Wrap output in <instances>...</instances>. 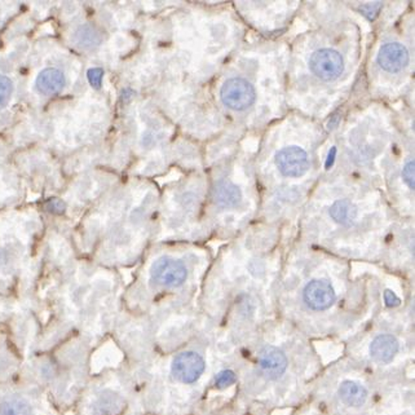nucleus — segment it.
I'll list each match as a JSON object with an SVG mask.
<instances>
[{"label":"nucleus","mask_w":415,"mask_h":415,"mask_svg":"<svg viewBox=\"0 0 415 415\" xmlns=\"http://www.w3.org/2000/svg\"><path fill=\"white\" fill-rule=\"evenodd\" d=\"M47 392L27 380L0 382V415H63Z\"/></svg>","instance_id":"obj_1"},{"label":"nucleus","mask_w":415,"mask_h":415,"mask_svg":"<svg viewBox=\"0 0 415 415\" xmlns=\"http://www.w3.org/2000/svg\"><path fill=\"white\" fill-rule=\"evenodd\" d=\"M125 407L123 395L111 384V374L92 373L77 404L75 415H120Z\"/></svg>","instance_id":"obj_2"},{"label":"nucleus","mask_w":415,"mask_h":415,"mask_svg":"<svg viewBox=\"0 0 415 415\" xmlns=\"http://www.w3.org/2000/svg\"><path fill=\"white\" fill-rule=\"evenodd\" d=\"M187 268L185 266L170 256L157 259L150 268L151 281L161 287L175 289L179 287L187 280Z\"/></svg>","instance_id":"obj_3"},{"label":"nucleus","mask_w":415,"mask_h":415,"mask_svg":"<svg viewBox=\"0 0 415 415\" xmlns=\"http://www.w3.org/2000/svg\"><path fill=\"white\" fill-rule=\"evenodd\" d=\"M220 97L229 109L244 110L255 101V88L246 79L232 78L221 87Z\"/></svg>","instance_id":"obj_4"},{"label":"nucleus","mask_w":415,"mask_h":415,"mask_svg":"<svg viewBox=\"0 0 415 415\" xmlns=\"http://www.w3.org/2000/svg\"><path fill=\"white\" fill-rule=\"evenodd\" d=\"M309 66L317 78L331 82L339 78V75L345 70V61L337 51L323 48L314 52L309 60Z\"/></svg>","instance_id":"obj_5"},{"label":"nucleus","mask_w":415,"mask_h":415,"mask_svg":"<svg viewBox=\"0 0 415 415\" xmlns=\"http://www.w3.org/2000/svg\"><path fill=\"white\" fill-rule=\"evenodd\" d=\"M204 370V361L194 352H182L178 354L171 365L173 379L180 383L190 384L198 380Z\"/></svg>","instance_id":"obj_6"},{"label":"nucleus","mask_w":415,"mask_h":415,"mask_svg":"<svg viewBox=\"0 0 415 415\" xmlns=\"http://www.w3.org/2000/svg\"><path fill=\"white\" fill-rule=\"evenodd\" d=\"M275 165L280 173L289 178L303 176L309 168L306 151L299 147L283 148L275 154Z\"/></svg>","instance_id":"obj_7"},{"label":"nucleus","mask_w":415,"mask_h":415,"mask_svg":"<svg viewBox=\"0 0 415 415\" xmlns=\"http://www.w3.org/2000/svg\"><path fill=\"white\" fill-rule=\"evenodd\" d=\"M304 302L314 311H325L335 302V291L331 285L322 280L308 283L304 289Z\"/></svg>","instance_id":"obj_8"},{"label":"nucleus","mask_w":415,"mask_h":415,"mask_svg":"<svg viewBox=\"0 0 415 415\" xmlns=\"http://www.w3.org/2000/svg\"><path fill=\"white\" fill-rule=\"evenodd\" d=\"M409 63L407 47L399 43H387L380 48L378 55V63L388 73L402 70Z\"/></svg>","instance_id":"obj_9"},{"label":"nucleus","mask_w":415,"mask_h":415,"mask_svg":"<svg viewBox=\"0 0 415 415\" xmlns=\"http://www.w3.org/2000/svg\"><path fill=\"white\" fill-rule=\"evenodd\" d=\"M259 364H260L261 371L266 374V378L278 379L283 376L285 370H286L287 360H286V356L283 354V351L269 345L260 353Z\"/></svg>","instance_id":"obj_10"},{"label":"nucleus","mask_w":415,"mask_h":415,"mask_svg":"<svg viewBox=\"0 0 415 415\" xmlns=\"http://www.w3.org/2000/svg\"><path fill=\"white\" fill-rule=\"evenodd\" d=\"M65 83H66V79L63 77V73L54 68H49L40 71L38 78L35 80V87L40 94L52 96L61 92Z\"/></svg>","instance_id":"obj_11"},{"label":"nucleus","mask_w":415,"mask_h":415,"mask_svg":"<svg viewBox=\"0 0 415 415\" xmlns=\"http://www.w3.org/2000/svg\"><path fill=\"white\" fill-rule=\"evenodd\" d=\"M213 202L220 207H235L241 202L242 193L230 181H219L213 189Z\"/></svg>","instance_id":"obj_12"},{"label":"nucleus","mask_w":415,"mask_h":415,"mask_svg":"<svg viewBox=\"0 0 415 415\" xmlns=\"http://www.w3.org/2000/svg\"><path fill=\"white\" fill-rule=\"evenodd\" d=\"M399 351V343L392 335H380L370 345V354L378 362H390Z\"/></svg>","instance_id":"obj_13"},{"label":"nucleus","mask_w":415,"mask_h":415,"mask_svg":"<svg viewBox=\"0 0 415 415\" xmlns=\"http://www.w3.org/2000/svg\"><path fill=\"white\" fill-rule=\"evenodd\" d=\"M339 396L348 407H359L368 399V391L356 382H345L339 388Z\"/></svg>","instance_id":"obj_14"},{"label":"nucleus","mask_w":415,"mask_h":415,"mask_svg":"<svg viewBox=\"0 0 415 415\" xmlns=\"http://www.w3.org/2000/svg\"><path fill=\"white\" fill-rule=\"evenodd\" d=\"M330 216L340 225H349L357 216V209L351 201L340 199L330 207Z\"/></svg>","instance_id":"obj_15"},{"label":"nucleus","mask_w":415,"mask_h":415,"mask_svg":"<svg viewBox=\"0 0 415 415\" xmlns=\"http://www.w3.org/2000/svg\"><path fill=\"white\" fill-rule=\"evenodd\" d=\"M74 42L83 49H92L101 43V35L92 25H83L74 34Z\"/></svg>","instance_id":"obj_16"},{"label":"nucleus","mask_w":415,"mask_h":415,"mask_svg":"<svg viewBox=\"0 0 415 415\" xmlns=\"http://www.w3.org/2000/svg\"><path fill=\"white\" fill-rule=\"evenodd\" d=\"M13 86L9 78L0 75V109H3L9 102V99L12 96Z\"/></svg>","instance_id":"obj_17"},{"label":"nucleus","mask_w":415,"mask_h":415,"mask_svg":"<svg viewBox=\"0 0 415 415\" xmlns=\"http://www.w3.org/2000/svg\"><path fill=\"white\" fill-rule=\"evenodd\" d=\"M235 382V373L230 371V370L221 371L219 376H216V379H215V384H216L219 388H225L228 385H232Z\"/></svg>","instance_id":"obj_18"},{"label":"nucleus","mask_w":415,"mask_h":415,"mask_svg":"<svg viewBox=\"0 0 415 415\" xmlns=\"http://www.w3.org/2000/svg\"><path fill=\"white\" fill-rule=\"evenodd\" d=\"M402 178L404 181L409 185V188L414 189V161L409 162L402 170Z\"/></svg>","instance_id":"obj_19"},{"label":"nucleus","mask_w":415,"mask_h":415,"mask_svg":"<svg viewBox=\"0 0 415 415\" xmlns=\"http://www.w3.org/2000/svg\"><path fill=\"white\" fill-rule=\"evenodd\" d=\"M102 75H104V71L101 69L94 68V69L88 71V80H89V83L94 88H100V86H101Z\"/></svg>","instance_id":"obj_20"},{"label":"nucleus","mask_w":415,"mask_h":415,"mask_svg":"<svg viewBox=\"0 0 415 415\" xmlns=\"http://www.w3.org/2000/svg\"><path fill=\"white\" fill-rule=\"evenodd\" d=\"M382 7V4L379 1H376L374 4H366V6H362L361 11L364 12L365 16H368V18H374L378 15L379 9Z\"/></svg>","instance_id":"obj_21"},{"label":"nucleus","mask_w":415,"mask_h":415,"mask_svg":"<svg viewBox=\"0 0 415 415\" xmlns=\"http://www.w3.org/2000/svg\"><path fill=\"white\" fill-rule=\"evenodd\" d=\"M384 299H385V303L388 306H399V299L391 292V291H385L384 294Z\"/></svg>","instance_id":"obj_22"},{"label":"nucleus","mask_w":415,"mask_h":415,"mask_svg":"<svg viewBox=\"0 0 415 415\" xmlns=\"http://www.w3.org/2000/svg\"><path fill=\"white\" fill-rule=\"evenodd\" d=\"M335 153H337V150H335V148H333V149H331V154H329V161H328V163H326V166H328V167H329V166H331V163H333V161H334V157H335Z\"/></svg>","instance_id":"obj_23"}]
</instances>
